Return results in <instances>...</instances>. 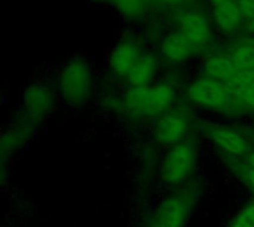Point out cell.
Returning <instances> with one entry per match:
<instances>
[{
    "instance_id": "obj_20",
    "label": "cell",
    "mask_w": 254,
    "mask_h": 227,
    "mask_svg": "<svg viewBox=\"0 0 254 227\" xmlns=\"http://www.w3.org/2000/svg\"><path fill=\"white\" fill-rule=\"evenodd\" d=\"M244 19H254V0H237Z\"/></svg>"
},
{
    "instance_id": "obj_13",
    "label": "cell",
    "mask_w": 254,
    "mask_h": 227,
    "mask_svg": "<svg viewBox=\"0 0 254 227\" xmlns=\"http://www.w3.org/2000/svg\"><path fill=\"white\" fill-rule=\"evenodd\" d=\"M226 85L238 103V107L254 110V71L238 70Z\"/></svg>"
},
{
    "instance_id": "obj_1",
    "label": "cell",
    "mask_w": 254,
    "mask_h": 227,
    "mask_svg": "<svg viewBox=\"0 0 254 227\" xmlns=\"http://www.w3.org/2000/svg\"><path fill=\"white\" fill-rule=\"evenodd\" d=\"M199 198L196 184H188L165 198L156 208L149 227H185Z\"/></svg>"
},
{
    "instance_id": "obj_10",
    "label": "cell",
    "mask_w": 254,
    "mask_h": 227,
    "mask_svg": "<svg viewBox=\"0 0 254 227\" xmlns=\"http://www.w3.org/2000/svg\"><path fill=\"white\" fill-rule=\"evenodd\" d=\"M213 24L223 34H234L244 25V15L237 0L225 1L213 7Z\"/></svg>"
},
{
    "instance_id": "obj_12",
    "label": "cell",
    "mask_w": 254,
    "mask_h": 227,
    "mask_svg": "<svg viewBox=\"0 0 254 227\" xmlns=\"http://www.w3.org/2000/svg\"><path fill=\"white\" fill-rule=\"evenodd\" d=\"M196 49L190 45V42L177 30L167 34L161 42V54L162 57L174 64H180L192 58Z\"/></svg>"
},
{
    "instance_id": "obj_16",
    "label": "cell",
    "mask_w": 254,
    "mask_h": 227,
    "mask_svg": "<svg viewBox=\"0 0 254 227\" xmlns=\"http://www.w3.org/2000/svg\"><path fill=\"white\" fill-rule=\"evenodd\" d=\"M113 7L127 19L138 21L147 12V0H110Z\"/></svg>"
},
{
    "instance_id": "obj_19",
    "label": "cell",
    "mask_w": 254,
    "mask_h": 227,
    "mask_svg": "<svg viewBox=\"0 0 254 227\" xmlns=\"http://www.w3.org/2000/svg\"><path fill=\"white\" fill-rule=\"evenodd\" d=\"M228 227H254V201L241 208Z\"/></svg>"
},
{
    "instance_id": "obj_11",
    "label": "cell",
    "mask_w": 254,
    "mask_h": 227,
    "mask_svg": "<svg viewBox=\"0 0 254 227\" xmlns=\"http://www.w3.org/2000/svg\"><path fill=\"white\" fill-rule=\"evenodd\" d=\"M54 106V94L45 85H31L24 92V109L33 119L43 117Z\"/></svg>"
},
{
    "instance_id": "obj_3",
    "label": "cell",
    "mask_w": 254,
    "mask_h": 227,
    "mask_svg": "<svg viewBox=\"0 0 254 227\" xmlns=\"http://www.w3.org/2000/svg\"><path fill=\"white\" fill-rule=\"evenodd\" d=\"M92 68L82 57L68 59L60 71L58 88L61 97L70 106H82L92 91Z\"/></svg>"
},
{
    "instance_id": "obj_15",
    "label": "cell",
    "mask_w": 254,
    "mask_h": 227,
    "mask_svg": "<svg viewBox=\"0 0 254 227\" xmlns=\"http://www.w3.org/2000/svg\"><path fill=\"white\" fill-rule=\"evenodd\" d=\"M158 71V59L150 52H141L137 64L128 74V82L131 86L141 88L150 86Z\"/></svg>"
},
{
    "instance_id": "obj_2",
    "label": "cell",
    "mask_w": 254,
    "mask_h": 227,
    "mask_svg": "<svg viewBox=\"0 0 254 227\" xmlns=\"http://www.w3.org/2000/svg\"><path fill=\"white\" fill-rule=\"evenodd\" d=\"M174 89L167 83L135 88L131 86L125 97V107L134 116H162L174 104Z\"/></svg>"
},
{
    "instance_id": "obj_17",
    "label": "cell",
    "mask_w": 254,
    "mask_h": 227,
    "mask_svg": "<svg viewBox=\"0 0 254 227\" xmlns=\"http://www.w3.org/2000/svg\"><path fill=\"white\" fill-rule=\"evenodd\" d=\"M231 57H232L234 62L237 64L238 70L254 71V43L237 46L231 52Z\"/></svg>"
},
{
    "instance_id": "obj_9",
    "label": "cell",
    "mask_w": 254,
    "mask_h": 227,
    "mask_svg": "<svg viewBox=\"0 0 254 227\" xmlns=\"http://www.w3.org/2000/svg\"><path fill=\"white\" fill-rule=\"evenodd\" d=\"M140 55H141V51L135 40L122 39L121 42L116 43V46L110 52V57H109L110 71L116 77H128V74L137 64Z\"/></svg>"
},
{
    "instance_id": "obj_26",
    "label": "cell",
    "mask_w": 254,
    "mask_h": 227,
    "mask_svg": "<svg viewBox=\"0 0 254 227\" xmlns=\"http://www.w3.org/2000/svg\"><path fill=\"white\" fill-rule=\"evenodd\" d=\"M147 1H156V0H147Z\"/></svg>"
},
{
    "instance_id": "obj_18",
    "label": "cell",
    "mask_w": 254,
    "mask_h": 227,
    "mask_svg": "<svg viewBox=\"0 0 254 227\" xmlns=\"http://www.w3.org/2000/svg\"><path fill=\"white\" fill-rule=\"evenodd\" d=\"M231 168L235 175L254 193V167L249 165L247 162L231 161Z\"/></svg>"
},
{
    "instance_id": "obj_6",
    "label": "cell",
    "mask_w": 254,
    "mask_h": 227,
    "mask_svg": "<svg viewBox=\"0 0 254 227\" xmlns=\"http://www.w3.org/2000/svg\"><path fill=\"white\" fill-rule=\"evenodd\" d=\"M196 49H205L211 45L214 39V24L205 13L201 10H189L185 12L179 18L177 28Z\"/></svg>"
},
{
    "instance_id": "obj_22",
    "label": "cell",
    "mask_w": 254,
    "mask_h": 227,
    "mask_svg": "<svg viewBox=\"0 0 254 227\" xmlns=\"http://www.w3.org/2000/svg\"><path fill=\"white\" fill-rule=\"evenodd\" d=\"M246 162L249 164V165H252V167H254V150L253 152H250L247 156H246Z\"/></svg>"
},
{
    "instance_id": "obj_14",
    "label": "cell",
    "mask_w": 254,
    "mask_h": 227,
    "mask_svg": "<svg viewBox=\"0 0 254 227\" xmlns=\"http://www.w3.org/2000/svg\"><path fill=\"white\" fill-rule=\"evenodd\" d=\"M238 73V67L234 62L231 54H219L210 57L204 64V76L217 82H229Z\"/></svg>"
},
{
    "instance_id": "obj_21",
    "label": "cell",
    "mask_w": 254,
    "mask_h": 227,
    "mask_svg": "<svg viewBox=\"0 0 254 227\" xmlns=\"http://www.w3.org/2000/svg\"><path fill=\"white\" fill-rule=\"evenodd\" d=\"M158 3H164V4H168V6H173V4H182L185 1H189V0H156Z\"/></svg>"
},
{
    "instance_id": "obj_24",
    "label": "cell",
    "mask_w": 254,
    "mask_h": 227,
    "mask_svg": "<svg viewBox=\"0 0 254 227\" xmlns=\"http://www.w3.org/2000/svg\"><path fill=\"white\" fill-rule=\"evenodd\" d=\"M88 1H92V3H110V0H88Z\"/></svg>"
},
{
    "instance_id": "obj_25",
    "label": "cell",
    "mask_w": 254,
    "mask_h": 227,
    "mask_svg": "<svg viewBox=\"0 0 254 227\" xmlns=\"http://www.w3.org/2000/svg\"><path fill=\"white\" fill-rule=\"evenodd\" d=\"M252 43H254V34H253V39H252Z\"/></svg>"
},
{
    "instance_id": "obj_4",
    "label": "cell",
    "mask_w": 254,
    "mask_h": 227,
    "mask_svg": "<svg viewBox=\"0 0 254 227\" xmlns=\"http://www.w3.org/2000/svg\"><path fill=\"white\" fill-rule=\"evenodd\" d=\"M198 150L196 146L185 140L168 150L161 164V178L171 186L185 184L195 171Z\"/></svg>"
},
{
    "instance_id": "obj_8",
    "label": "cell",
    "mask_w": 254,
    "mask_h": 227,
    "mask_svg": "<svg viewBox=\"0 0 254 227\" xmlns=\"http://www.w3.org/2000/svg\"><path fill=\"white\" fill-rule=\"evenodd\" d=\"M189 129H190L189 120L183 114L168 112L158 117L153 126V134H155V140L159 144L167 147H174L176 144L186 140Z\"/></svg>"
},
{
    "instance_id": "obj_23",
    "label": "cell",
    "mask_w": 254,
    "mask_h": 227,
    "mask_svg": "<svg viewBox=\"0 0 254 227\" xmlns=\"http://www.w3.org/2000/svg\"><path fill=\"white\" fill-rule=\"evenodd\" d=\"M225 1H229V0H208V3H210L211 7H216V6H219V4H222Z\"/></svg>"
},
{
    "instance_id": "obj_7",
    "label": "cell",
    "mask_w": 254,
    "mask_h": 227,
    "mask_svg": "<svg viewBox=\"0 0 254 227\" xmlns=\"http://www.w3.org/2000/svg\"><path fill=\"white\" fill-rule=\"evenodd\" d=\"M201 131L210 140V143H213L220 152H223L228 156L237 158L247 156L250 153L247 140L232 128L217 123H204L201 126Z\"/></svg>"
},
{
    "instance_id": "obj_5",
    "label": "cell",
    "mask_w": 254,
    "mask_h": 227,
    "mask_svg": "<svg viewBox=\"0 0 254 227\" xmlns=\"http://www.w3.org/2000/svg\"><path fill=\"white\" fill-rule=\"evenodd\" d=\"M188 98L204 109L210 110H229L238 107V103L232 97L229 88L223 82L213 80L210 77H199L188 86Z\"/></svg>"
}]
</instances>
